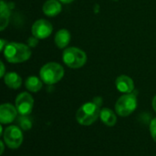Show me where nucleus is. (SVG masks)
<instances>
[{"label": "nucleus", "instance_id": "nucleus-1", "mask_svg": "<svg viewBox=\"0 0 156 156\" xmlns=\"http://www.w3.org/2000/svg\"><path fill=\"white\" fill-rule=\"evenodd\" d=\"M4 55L9 63H19L29 59L31 56V51L26 44L10 42L6 43V46L4 49Z\"/></svg>", "mask_w": 156, "mask_h": 156}, {"label": "nucleus", "instance_id": "nucleus-2", "mask_svg": "<svg viewBox=\"0 0 156 156\" xmlns=\"http://www.w3.org/2000/svg\"><path fill=\"white\" fill-rule=\"evenodd\" d=\"M100 107L94 102H88L83 104L77 111V121L83 126L93 124L100 117Z\"/></svg>", "mask_w": 156, "mask_h": 156}, {"label": "nucleus", "instance_id": "nucleus-3", "mask_svg": "<svg viewBox=\"0 0 156 156\" xmlns=\"http://www.w3.org/2000/svg\"><path fill=\"white\" fill-rule=\"evenodd\" d=\"M39 74L41 80L45 84L54 85L62 79L64 75V69L57 63H48L42 66Z\"/></svg>", "mask_w": 156, "mask_h": 156}, {"label": "nucleus", "instance_id": "nucleus-4", "mask_svg": "<svg viewBox=\"0 0 156 156\" xmlns=\"http://www.w3.org/2000/svg\"><path fill=\"white\" fill-rule=\"evenodd\" d=\"M62 59L64 63L69 68L78 69L82 67L86 63L87 55L82 50L75 47H70L67 48L64 51Z\"/></svg>", "mask_w": 156, "mask_h": 156}, {"label": "nucleus", "instance_id": "nucleus-5", "mask_svg": "<svg viewBox=\"0 0 156 156\" xmlns=\"http://www.w3.org/2000/svg\"><path fill=\"white\" fill-rule=\"evenodd\" d=\"M137 108V98L133 93L122 96L115 104V110L121 117L131 115Z\"/></svg>", "mask_w": 156, "mask_h": 156}, {"label": "nucleus", "instance_id": "nucleus-6", "mask_svg": "<svg viewBox=\"0 0 156 156\" xmlns=\"http://www.w3.org/2000/svg\"><path fill=\"white\" fill-rule=\"evenodd\" d=\"M4 142L7 147L11 149H17L23 143V133L21 128L17 126H9L5 130Z\"/></svg>", "mask_w": 156, "mask_h": 156}, {"label": "nucleus", "instance_id": "nucleus-7", "mask_svg": "<svg viewBox=\"0 0 156 156\" xmlns=\"http://www.w3.org/2000/svg\"><path fill=\"white\" fill-rule=\"evenodd\" d=\"M34 106V99L32 96L27 92L20 93L16 99V108L20 115L27 116L31 113Z\"/></svg>", "mask_w": 156, "mask_h": 156}, {"label": "nucleus", "instance_id": "nucleus-8", "mask_svg": "<svg viewBox=\"0 0 156 156\" xmlns=\"http://www.w3.org/2000/svg\"><path fill=\"white\" fill-rule=\"evenodd\" d=\"M51 23L46 19H38L32 26V34L34 37L42 40L48 38L52 32Z\"/></svg>", "mask_w": 156, "mask_h": 156}, {"label": "nucleus", "instance_id": "nucleus-9", "mask_svg": "<svg viewBox=\"0 0 156 156\" xmlns=\"http://www.w3.org/2000/svg\"><path fill=\"white\" fill-rule=\"evenodd\" d=\"M17 109L9 103L2 104L0 107V122L2 124H8L15 120L17 115Z\"/></svg>", "mask_w": 156, "mask_h": 156}, {"label": "nucleus", "instance_id": "nucleus-10", "mask_svg": "<svg viewBox=\"0 0 156 156\" xmlns=\"http://www.w3.org/2000/svg\"><path fill=\"white\" fill-rule=\"evenodd\" d=\"M116 87L117 89L124 94H129V93H133V89H134V84L133 81L131 77H129L128 75H120L119 77H117L116 81Z\"/></svg>", "mask_w": 156, "mask_h": 156}, {"label": "nucleus", "instance_id": "nucleus-11", "mask_svg": "<svg viewBox=\"0 0 156 156\" xmlns=\"http://www.w3.org/2000/svg\"><path fill=\"white\" fill-rule=\"evenodd\" d=\"M61 11V4L58 0H48L43 5V12L48 17H55Z\"/></svg>", "mask_w": 156, "mask_h": 156}, {"label": "nucleus", "instance_id": "nucleus-12", "mask_svg": "<svg viewBox=\"0 0 156 156\" xmlns=\"http://www.w3.org/2000/svg\"><path fill=\"white\" fill-rule=\"evenodd\" d=\"M69 41H70V33L67 29H62L56 33L55 43L58 48L60 49L66 48L69 45Z\"/></svg>", "mask_w": 156, "mask_h": 156}, {"label": "nucleus", "instance_id": "nucleus-13", "mask_svg": "<svg viewBox=\"0 0 156 156\" xmlns=\"http://www.w3.org/2000/svg\"><path fill=\"white\" fill-rule=\"evenodd\" d=\"M100 118L105 125L110 127L114 126L117 122V117L115 113L110 108H102L100 113Z\"/></svg>", "mask_w": 156, "mask_h": 156}, {"label": "nucleus", "instance_id": "nucleus-14", "mask_svg": "<svg viewBox=\"0 0 156 156\" xmlns=\"http://www.w3.org/2000/svg\"><path fill=\"white\" fill-rule=\"evenodd\" d=\"M5 84L12 88V89H17L22 85V79L16 73H8L4 77Z\"/></svg>", "mask_w": 156, "mask_h": 156}, {"label": "nucleus", "instance_id": "nucleus-15", "mask_svg": "<svg viewBox=\"0 0 156 156\" xmlns=\"http://www.w3.org/2000/svg\"><path fill=\"white\" fill-rule=\"evenodd\" d=\"M10 16V10L8 8V6L5 3V1H1V6H0V29L4 30V29L8 24V19Z\"/></svg>", "mask_w": 156, "mask_h": 156}, {"label": "nucleus", "instance_id": "nucleus-16", "mask_svg": "<svg viewBox=\"0 0 156 156\" xmlns=\"http://www.w3.org/2000/svg\"><path fill=\"white\" fill-rule=\"evenodd\" d=\"M42 82L36 76H29L26 80V87L30 92H38L42 88Z\"/></svg>", "mask_w": 156, "mask_h": 156}, {"label": "nucleus", "instance_id": "nucleus-17", "mask_svg": "<svg viewBox=\"0 0 156 156\" xmlns=\"http://www.w3.org/2000/svg\"><path fill=\"white\" fill-rule=\"evenodd\" d=\"M18 124L20 126V128L24 131H28L31 129L32 127V121L29 118H27V116H23L21 115V117L18 120Z\"/></svg>", "mask_w": 156, "mask_h": 156}, {"label": "nucleus", "instance_id": "nucleus-18", "mask_svg": "<svg viewBox=\"0 0 156 156\" xmlns=\"http://www.w3.org/2000/svg\"><path fill=\"white\" fill-rule=\"evenodd\" d=\"M150 132H151V135H152L153 140L156 143V118L154 119L151 121V124H150Z\"/></svg>", "mask_w": 156, "mask_h": 156}, {"label": "nucleus", "instance_id": "nucleus-19", "mask_svg": "<svg viewBox=\"0 0 156 156\" xmlns=\"http://www.w3.org/2000/svg\"><path fill=\"white\" fill-rule=\"evenodd\" d=\"M27 42H28V45H29V46L34 47V46H36V45H37V38H36V37L29 38Z\"/></svg>", "mask_w": 156, "mask_h": 156}, {"label": "nucleus", "instance_id": "nucleus-20", "mask_svg": "<svg viewBox=\"0 0 156 156\" xmlns=\"http://www.w3.org/2000/svg\"><path fill=\"white\" fill-rule=\"evenodd\" d=\"M1 73H0V76H4L5 75V65H4V63L1 62Z\"/></svg>", "mask_w": 156, "mask_h": 156}, {"label": "nucleus", "instance_id": "nucleus-21", "mask_svg": "<svg viewBox=\"0 0 156 156\" xmlns=\"http://www.w3.org/2000/svg\"><path fill=\"white\" fill-rule=\"evenodd\" d=\"M94 103H96L99 107L101 105V103H102V100H101V98H100V97H96V98H94V101H93Z\"/></svg>", "mask_w": 156, "mask_h": 156}, {"label": "nucleus", "instance_id": "nucleus-22", "mask_svg": "<svg viewBox=\"0 0 156 156\" xmlns=\"http://www.w3.org/2000/svg\"><path fill=\"white\" fill-rule=\"evenodd\" d=\"M0 41H1V46H0V50H1V51H4V49H5V46H6V44H5V41L4 40H1Z\"/></svg>", "mask_w": 156, "mask_h": 156}, {"label": "nucleus", "instance_id": "nucleus-23", "mask_svg": "<svg viewBox=\"0 0 156 156\" xmlns=\"http://www.w3.org/2000/svg\"><path fill=\"white\" fill-rule=\"evenodd\" d=\"M0 146H1V152H0V154L2 155L4 154V151H5V145H4V143L1 141L0 142Z\"/></svg>", "mask_w": 156, "mask_h": 156}, {"label": "nucleus", "instance_id": "nucleus-24", "mask_svg": "<svg viewBox=\"0 0 156 156\" xmlns=\"http://www.w3.org/2000/svg\"><path fill=\"white\" fill-rule=\"evenodd\" d=\"M153 108H154V111L156 112V96L154 97V99H153Z\"/></svg>", "mask_w": 156, "mask_h": 156}, {"label": "nucleus", "instance_id": "nucleus-25", "mask_svg": "<svg viewBox=\"0 0 156 156\" xmlns=\"http://www.w3.org/2000/svg\"><path fill=\"white\" fill-rule=\"evenodd\" d=\"M59 1L62 2V3H65V4H69V3H71L74 0H59Z\"/></svg>", "mask_w": 156, "mask_h": 156}]
</instances>
